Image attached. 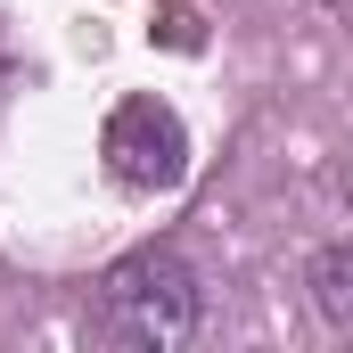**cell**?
<instances>
[{"instance_id":"cell-3","label":"cell","mask_w":353,"mask_h":353,"mask_svg":"<svg viewBox=\"0 0 353 353\" xmlns=\"http://www.w3.org/2000/svg\"><path fill=\"white\" fill-rule=\"evenodd\" d=\"M312 304L329 312V329H353V247H329L312 263Z\"/></svg>"},{"instance_id":"cell-2","label":"cell","mask_w":353,"mask_h":353,"mask_svg":"<svg viewBox=\"0 0 353 353\" xmlns=\"http://www.w3.org/2000/svg\"><path fill=\"white\" fill-rule=\"evenodd\" d=\"M99 157H107V173L123 181V189H181V173H189V132H181V115L165 99L140 90V99H123L107 115Z\"/></svg>"},{"instance_id":"cell-1","label":"cell","mask_w":353,"mask_h":353,"mask_svg":"<svg viewBox=\"0 0 353 353\" xmlns=\"http://www.w3.org/2000/svg\"><path fill=\"white\" fill-rule=\"evenodd\" d=\"M197 312H205V288L197 271L181 263L173 247H148L132 263H115L90 296V337L99 345H132V353H173L197 337Z\"/></svg>"}]
</instances>
